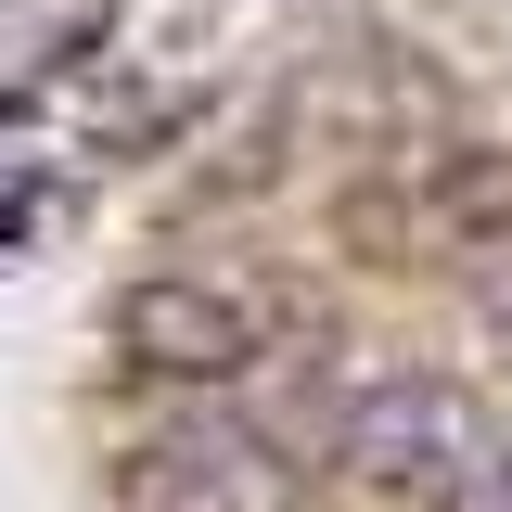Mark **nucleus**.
<instances>
[{
    "label": "nucleus",
    "instance_id": "1",
    "mask_svg": "<svg viewBox=\"0 0 512 512\" xmlns=\"http://www.w3.org/2000/svg\"><path fill=\"white\" fill-rule=\"evenodd\" d=\"M333 448L372 500H410V512H448V500H474V474H500V436H487L474 384H448V372H384L372 397H346Z\"/></svg>",
    "mask_w": 512,
    "mask_h": 512
},
{
    "label": "nucleus",
    "instance_id": "2",
    "mask_svg": "<svg viewBox=\"0 0 512 512\" xmlns=\"http://www.w3.org/2000/svg\"><path fill=\"white\" fill-rule=\"evenodd\" d=\"M116 346L141 359V372H167V384H231L256 359V308L218 295V282H128Z\"/></svg>",
    "mask_w": 512,
    "mask_h": 512
},
{
    "label": "nucleus",
    "instance_id": "3",
    "mask_svg": "<svg viewBox=\"0 0 512 512\" xmlns=\"http://www.w3.org/2000/svg\"><path fill=\"white\" fill-rule=\"evenodd\" d=\"M487 487H500V512H512V436H500V474H487Z\"/></svg>",
    "mask_w": 512,
    "mask_h": 512
}]
</instances>
